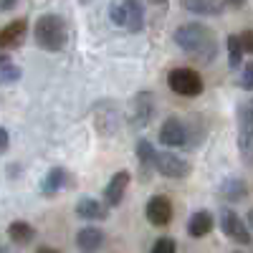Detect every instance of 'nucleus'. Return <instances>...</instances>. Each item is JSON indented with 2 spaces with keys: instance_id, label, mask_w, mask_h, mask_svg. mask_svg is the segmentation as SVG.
Here are the masks:
<instances>
[{
  "instance_id": "f8f14e48",
  "label": "nucleus",
  "mask_w": 253,
  "mask_h": 253,
  "mask_svg": "<svg viewBox=\"0 0 253 253\" xmlns=\"http://www.w3.org/2000/svg\"><path fill=\"white\" fill-rule=\"evenodd\" d=\"M132 182V172L129 170H119L112 175V180L107 182V187H104V203H107L109 208H119L124 195H126V187H129Z\"/></svg>"
},
{
  "instance_id": "dca6fc26",
  "label": "nucleus",
  "mask_w": 253,
  "mask_h": 253,
  "mask_svg": "<svg viewBox=\"0 0 253 253\" xmlns=\"http://www.w3.org/2000/svg\"><path fill=\"white\" fill-rule=\"evenodd\" d=\"M218 195L225 203H241L248 198V182L243 177H225L218 187Z\"/></svg>"
},
{
  "instance_id": "0eeeda50",
  "label": "nucleus",
  "mask_w": 253,
  "mask_h": 253,
  "mask_svg": "<svg viewBox=\"0 0 253 253\" xmlns=\"http://www.w3.org/2000/svg\"><path fill=\"white\" fill-rule=\"evenodd\" d=\"M218 223H220V230H223L230 241H236V243H241V246H251V228H248V223L236 213V210L223 208L220 213H218Z\"/></svg>"
},
{
  "instance_id": "cd10ccee",
  "label": "nucleus",
  "mask_w": 253,
  "mask_h": 253,
  "mask_svg": "<svg viewBox=\"0 0 253 253\" xmlns=\"http://www.w3.org/2000/svg\"><path fill=\"white\" fill-rule=\"evenodd\" d=\"M15 3H18V0H0V10H10Z\"/></svg>"
},
{
  "instance_id": "6e6552de",
  "label": "nucleus",
  "mask_w": 253,
  "mask_h": 253,
  "mask_svg": "<svg viewBox=\"0 0 253 253\" xmlns=\"http://www.w3.org/2000/svg\"><path fill=\"white\" fill-rule=\"evenodd\" d=\"M155 109H157L155 94L152 91H139L132 99V114H129V122H132L134 129H142V126L150 124L152 117H155Z\"/></svg>"
},
{
  "instance_id": "7ed1b4c3",
  "label": "nucleus",
  "mask_w": 253,
  "mask_h": 253,
  "mask_svg": "<svg viewBox=\"0 0 253 253\" xmlns=\"http://www.w3.org/2000/svg\"><path fill=\"white\" fill-rule=\"evenodd\" d=\"M109 20L129 33H139L144 28V8L139 0H119L109 8Z\"/></svg>"
},
{
  "instance_id": "f03ea898",
  "label": "nucleus",
  "mask_w": 253,
  "mask_h": 253,
  "mask_svg": "<svg viewBox=\"0 0 253 253\" xmlns=\"http://www.w3.org/2000/svg\"><path fill=\"white\" fill-rule=\"evenodd\" d=\"M33 41L41 51H63L69 43V26L58 13H46L33 23Z\"/></svg>"
},
{
  "instance_id": "f257e3e1",
  "label": "nucleus",
  "mask_w": 253,
  "mask_h": 253,
  "mask_svg": "<svg viewBox=\"0 0 253 253\" xmlns=\"http://www.w3.org/2000/svg\"><path fill=\"white\" fill-rule=\"evenodd\" d=\"M175 43L200 63H213L218 56V38L205 23H182L175 31Z\"/></svg>"
},
{
  "instance_id": "bb28decb",
  "label": "nucleus",
  "mask_w": 253,
  "mask_h": 253,
  "mask_svg": "<svg viewBox=\"0 0 253 253\" xmlns=\"http://www.w3.org/2000/svg\"><path fill=\"white\" fill-rule=\"evenodd\" d=\"M223 3H225V8H233V10H238V8H243L246 0H223Z\"/></svg>"
},
{
  "instance_id": "412c9836",
  "label": "nucleus",
  "mask_w": 253,
  "mask_h": 253,
  "mask_svg": "<svg viewBox=\"0 0 253 253\" xmlns=\"http://www.w3.org/2000/svg\"><path fill=\"white\" fill-rule=\"evenodd\" d=\"M225 48H228V63H230V69H238L241 63H243V43H241V38L233 33V36H228L225 38Z\"/></svg>"
},
{
  "instance_id": "4468645a",
  "label": "nucleus",
  "mask_w": 253,
  "mask_h": 253,
  "mask_svg": "<svg viewBox=\"0 0 253 253\" xmlns=\"http://www.w3.org/2000/svg\"><path fill=\"white\" fill-rule=\"evenodd\" d=\"M236 122L241 126L238 132V144H241V152L243 160H251V101H241L236 107Z\"/></svg>"
},
{
  "instance_id": "4be33fe9",
  "label": "nucleus",
  "mask_w": 253,
  "mask_h": 253,
  "mask_svg": "<svg viewBox=\"0 0 253 253\" xmlns=\"http://www.w3.org/2000/svg\"><path fill=\"white\" fill-rule=\"evenodd\" d=\"M134 152H137L139 165L144 167V172H147V170L152 167V160H155V144H152L150 139H139L137 147H134Z\"/></svg>"
},
{
  "instance_id": "423d86ee",
  "label": "nucleus",
  "mask_w": 253,
  "mask_h": 253,
  "mask_svg": "<svg viewBox=\"0 0 253 253\" xmlns=\"http://www.w3.org/2000/svg\"><path fill=\"white\" fill-rule=\"evenodd\" d=\"M160 142L170 147V150H187V142H190L187 122L180 117H167L160 126Z\"/></svg>"
},
{
  "instance_id": "a211bd4d",
  "label": "nucleus",
  "mask_w": 253,
  "mask_h": 253,
  "mask_svg": "<svg viewBox=\"0 0 253 253\" xmlns=\"http://www.w3.org/2000/svg\"><path fill=\"white\" fill-rule=\"evenodd\" d=\"M5 233H8V241L15 243V246H31V243L36 241V228H33L31 223H26V220L10 223Z\"/></svg>"
},
{
  "instance_id": "ddd939ff",
  "label": "nucleus",
  "mask_w": 253,
  "mask_h": 253,
  "mask_svg": "<svg viewBox=\"0 0 253 253\" xmlns=\"http://www.w3.org/2000/svg\"><path fill=\"white\" fill-rule=\"evenodd\" d=\"M76 218L86 220V223H101L109 218V205L104 200H94V198H81L76 203Z\"/></svg>"
},
{
  "instance_id": "c85d7f7f",
  "label": "nucleus",
  "mask_w": 253,
  "mask_h": 253,
  "mask_svg": "<svg viewBox=\"0 0 253 253\" xmlns=\"http://www.w3.org/2000/svg\"><path fill=\"white\" fill-rule=\"evenodd\" d=\"M150 5H157V8H165L167 5V0H147Z\"/></svg>"
},
{
  "instance_id": "f3484780",
  "label": "nucleus",
  "mask_w": 253,
  "mask_h": 253,
  "mask_svg": "<svg viewBox=\"0 0 253 253\" xmlns=\"http://www.w3.org/2000/svg\"><path fill=\"white\" fill-rule=\"evenodd\" d=\"M104 243H107V233L96 225H86L76 233V246L81 251H99Z\"/></svg>"
},
{
  "instance_id": "5701e85b",
  "label": "nucleus",
  "mask_w": 253,
  "mask_h": 253,
  "mask_svg": "<svg viewBox=\"0 0 253 253\" xmlns=\"http://www.w3.org/2000/svg\"><path fill=\"white\" fill-rule=\"evenodd\" d=\"M152 253H175L177 251V241L175 238H170V236H165V238H157L155 243H152V248H150Z\"/></svg>"
},
{
  "instance_id": "a878e982",
  "label": "nucleus",
  "mask_w": 253,
  "mask_h": 253,
  "mask_svg": "<svg viewBox=\"0 0 253 253\" xmlns=\"http://www.w3.org/2000/svg\"><path fill=\"white\" fill-rule=\"evenodd\" d=\"M8 147H10V134H8L5 126H0V157L8 152Z\"/></svg>"
},
{
  "instance_id": "aec40b11",
  "label": "nucleus",
  "mask_w": 253,
  "mask_h": 253,
  "mask_svg": "<svg viewBox=\"0 0 253 253\" xmlns=\"http://www.w3.org/2000/svg\"><path fill=\"white\" fill-rule=\"evenodd\" d=\"M20 76H23V69L13 63L5 51H0V86H10V84H18Z\"/></svg>"
},
{
  "instance_id": "20e7f679",
  "label": "nucleus",
  "mask_w": 253,
  "mask_h": 253,
  "mask_svg": "<svg viewBox=\"0 0 253 253\" xmlns=\"http://www.w3.org/2000/svg\"><path fill=\"white\" fill-rule=\"evenodd\" d=\"M167 86H170V91H175L185 99H195L205 91L203 76L195 69H187V66L172 69L170 74H167Z\"/></svg>"
},
{
  "instance_id": "393cba45",
  "label": "nucleus",
  "mask_w": 253,
  "mask_h": 253,
  "mask_svg": "<svg viewBox=\"0 0 253 253\" xmlns=\"http://www.w3.org/2000/svg\"><path fill=\"white\" fill-rule=\"evenodd\" d=\"M238 38H241V43H243V51L246 53H253V33L251 31H243V33H238Z\"/></svg>"
},
{
  "instance_id": "c756f323",
  "label": "nucleus",
  "mask_w": 253,
  "mask_h": 253,
  "mask_svg": "<svg viewBox=\"0 0 253 253\" xmlns=\"http://www.w3.org/2000/svg\"><path fill=\"white\" fill-rule=\"evenodd\" d=\"M38 251H41V253H53V251H56V248H51V246H41V248H38Z\"/></svg>"
},
{
  "instance_id": "b1692460",
  "label": "nucleus",
  "mask_w": 253,
  "mask_h": 253,
  "mask_svg": "<svg viewBox=\"0 0 253 253\" xmlns=\"http://www.w3.org/2000/svg\"><path fill=\"white\" fill-rule=\"evenodd\" d=\"M238 86H241L243 91H251V89H253V66H251V63H246V66H243V74H241Z\"/></svg>"
},
{
  "instance_id": "1a4fd4ad",
  "label": "nucleus",
  "mask_w": 253,
  "mask_h": 253,
  "mask_svg": "<svg viewBox=\"0 0 253 253\" xmlns=\"http://www.w3.org/2000/svg\"><path fill=\"white\" fill-rule=\"evenodd\" d=\"M144 218H147V223H152L157 228L170 225V220H172V200L167 195H152L144 205Z\"/></svg>"
},
{
  "instance_id": "2eb2a0df",
  "label": "nucleus",
  "mask_w": 253,
  "mask_h": 253,
  "mask_svg": "<svg viewBox=\"0 0 253 253\" xmlns=\"http://www.w3.org/2000/svg\"><path fill=\"white\" fill-rule=\"evenodd\" d=\"M215 228V215L210 210H195L187 220V236L190 238H205L213 233Z\"/></svg>"
},
{
  "instance_id": "9b49d317",
  "label": "nucleus",
  "mask_w": 253,
  "mask_h": 253,
  "mask_svg": "<svg viewBox=\"0 0 253 253\" xmlns=\"http://www.w3.org/2000/svg\"><path fill=\"white\" fill-rule=\"evenodd\" d=\"M28 36V20L15 18L8 26L0 28V51H13L18 46H23V41Z\"/></svg>"
},
{
  "instance_id": "39448f33",
  "label": "nucleus",
  "mask_w": 253,
  "mask_h": 253,
  "mask_svg": "<svg viewBox=\"0 0 253 253\" xmlns=\"http://www.w3.org/2000/svg\"><path fill=\"white\" fill-rule=\"evenodd\" d=\"M152 170H157L167 180H185L190 172H193V165H190L185 157H177L175 152H157L155 150Z\"/></svg>"
},
{
  "instance_id": "6ab92c4d",
  "label": "nucleus",
  "mask_w": 253,
  "mask_h": 253,
  "mask_svg": "<svg viewBox=\"0 0 253 253\" xmlns=\"http://www.w3.org/2000/svg\"><path fill=\"white\" fill-rule=\"evenodd\" d=\"M182 8L195 15H220L225 10V3L220 0H182Z\"/></svg>"
},
{
  "instance_id": "9d476101",
  "label": "nucleus",
  "mask_w": 253,
  "mask_h": 253,
  "mask_svg": "<svg viewBox=\"0 0 253 253\" xmlns=\"http://www.w3.org/2000/svg\"><path fill=\"white\" fill-rule=\"evenodd\" d=\"M76 185V180L71 177V172L66 167H51L46 172V177L41 180V195L43 198H56L63 187H71Z\"/></svg>"
}]
</instances>
